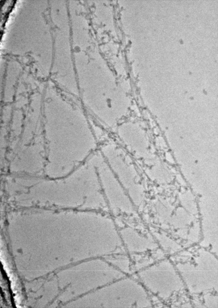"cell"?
<instances>
[{
    "instance_id": "277c9868",
    "label": "cell",
    "mask_w": 218,
    "mask_h": 308,
    "mask_svg": "<svg viewBox=\"0 0 218 308\" xmlns=\"http://www.w3.org/2000/svg\"><path fill=\"white\" fill-rule=\"evenodd\" d=\"M119 233L125 248L129 253L142 254L150 249V243L148 237L134 229L125 227Z\"/></svg>"
},
{
    "instance_id": "3957f363",
    "label": "cell",
    "mask_w": 218,
    "mask_h": 308,
    "mask_svg": "<svg viewBox=\"0 0 218 308\" xmlns=\"http://www.w3.org/2000/svg\"><path fill=\"white\" fill-rule=\"evenodd\" d=\"M118 135L124 143L136 155L144 158L148 154V143L145 131L140 128L119 129Z\"/></svg>"
},
{
    "instance_id": "6da1fadb",
    "label": "cell",
    "mask_w": 218,
    "mask_h": 308,
    "mask_svg": "<svg viewBox=\"0 0 218 308\" xmlns=\"http://www.w3.org/2000/svg\"><path fill=\"white\" fill-rule=\"evenodd\" d=\"M102 154L134 205L143 203L144 190L131 159L116 145L104 146Z\"/></svg>"
},
{
    "instance_id": "7a4b0ae2",
    "label": "cell",
    "mask_w": 218,
    "mask_h": 308,
    "mask_svg": "<svg viewBox=\"0 0 218 308\" xmlns=\"http://www.w3.org/2000/svg\"><path fill=\"white\" fill-rule=\"evenodd\" d=\"M95 164L108 207L114 212L134 213V205L102 155L97 157Z\"/></svg>"
}]
</instances>
